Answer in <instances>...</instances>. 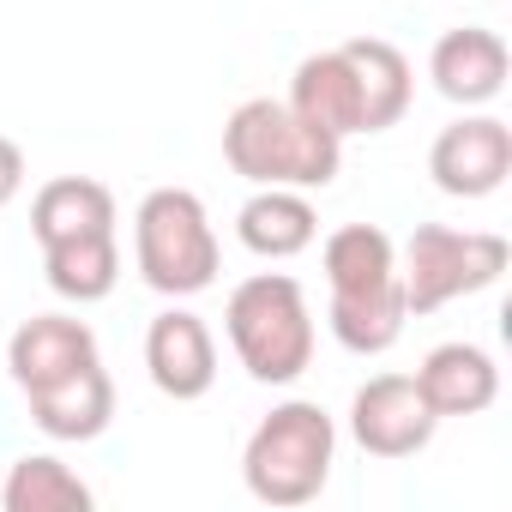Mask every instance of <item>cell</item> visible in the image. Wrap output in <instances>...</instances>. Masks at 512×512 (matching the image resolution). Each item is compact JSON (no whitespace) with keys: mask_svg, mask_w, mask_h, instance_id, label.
Returning <instances> with one entry per match:
<instances>
[{"mask_svg":"<svg viewBox=\"0 0 512 512\" xmlns=\"http://www.w3.org/2000/svg\"><path fill=\"white\" fill-rule=\"evenodd\" d=\"M223 163L247 187H332L344 169V139L308 127L284 97H247L223 121Z\"/></svg>","mask_w":512,"mask_h":512,"instance_id":"1","label":"cell"},{"mask_svg":"<svg viewBox=\"0 0 512 512\" xmlns=\"http://www.w3.org/2000/svg\"><path fill=\"white\" fill-rule=\"evenodd\" d=\"M338 422L314 398H284L260 416L241 446V482L260 506H308L332 482Z\"/></svg>","mask_w":512,"mask_h":512,"instance_id":"2","label":"cell"},{"mask_svg":"<svg viewBox=\"0 0 512 512\" xmlns=\"http://www.w3.org/2000/svg\"><path fill=\"white\" fill-rule=\"evenodd\" d=\"M223 332L235 362L260 386H290L314 362V308L290 272H253L247 284H235L223 308Z\"/></svg>","mask_w":512,"mask_h":512,"instance_id":"3","label":"cell"},{"mask_svg":"<svg viewBox=\"0 0 512 512\" xmlns=\"http://www.w3.org/2000/svg\"><path fill=\"white\" fill-rule=\"evenodd\" d=\"M133 266L145 278V290L187 302L199 290L217 284L223 247L211 229V211L193 187H151L133 211Z\"/></svg>","mask_w":512,"mask_h":512,"instance_id":"4","label":"cell"},{"mask_svg":"<svg viewBox=\"0 0 512 512\" xmlns=\"http://www.w3.org/2000/svg\"><path fill=\"white\" fill-rule=\"evenodd\" d=\"M512 247L494 229H452V223H416L410 241L398 247V284H404V308L440 314L458 296H482L506 278Z\"/></svg>","mask_w":512,"mask_h":512,"instance_id":"5","label":"cell"},{"mask_svg":"<svg viewBox=\"0 0 512 512\" xmlns=\"http://www.w3.org/2000/svg\"><path fill=\"white\" fill-rule=\"evenodd\" d=\"M428 175L452 199H488L512 175V127L500 115H458L428 145Z\"/></svg>","mask_w":512,"mask_h":512,"instance_id":"6","label":"cell"},{"mask_svg":"<svg viewBox=\"0 0 512 512\" xmlns=\"http://www.w3.org/2000/svg\"><path fill=\"white\" fill-rule=\"evenodd\" d=\"M434 428H440V416L428 410V398L416 392L410 374H374L350 398V440L368 458H416L434 440Z\"/></svg>","mask_w":512,"mask_h":512,"instance_id":"7","label":"cell"},{"mask_svg":"<svg viewBox=\"0 0 512 512\" xmlns=\"http://www.w3.org/2000/svg\"><path fill=\"white\" fill-rule=\"evenodd\" d=\"M145 374L163 398L193 404L217 386V338L193 308H163L145 326Z\"/></svg>","mask_w":512,"mask_h":512,"instance_id":"8","label":"cell"},{"mask_svg":"<svg viewBox=\"0 0 512 512\" xmlns=\"http://www.w3.org/2000/svg\"><path fill=\"white\" fill-rule=\"evenodd\" d=\"M506 73H512V49L488 25H458L428 49V79L458 109H488L506 91Z\"/></svg>","mask_w":512,"mask_h":512,"instance_id":"9","label":"cell"},{"mask_svg":"<svg viewBox=\"0 0 512 512\" xmlns=\"http://www.w3.org/2000/svg\"><path fill=\"white\" fill-rule=\"evenodd\" d=\"M25 404H31V422L49 440H97L115 422V380H109V368L97 356V362H85V368L25 392Z\"/></svg>","mask_w":512,"mask_h":512,"instance_id":"10","label":"cell"},{"mask_svg":"<svg viewBox=\"0 0 512 512\" xmlns=\"http://www.w3.org/2000/svg\"><path fill=\"white\" fill-rule=\"evenodd\" d=\"M85 362H97V332L73 314H31L7 338V374L19 380V392H37Z\"/></svg>","mask_w":512,"mask_h":512,"instance_id":"11","label":"cell"},{"mask_svg":"<svg viewBox=\"0 0 512 512\" xmlns=\"http://www.w3.org/2000/svg\"><path fill=\"white\" fill-rule=\"evenodd\" d=\"M416 392L428 398V410L446 422V416H482L494 398H500V368L482 344H434L422 356V368L410 374Z\"/></svg>","mask_w":512,"mask_h":512,"instance_id":"12","label":"cell"},{"mask_svg":"<svg viewBox=\"0 0 512 512\" xmlns=\"http://www.w3.org/2000/svg\"><path fill=\"white\" fill-rule=\"evenodd\" d=\"M284 103L308 127H320L332 139H356L362 133V91H356V73H350V55L344 49L302 55L296 73H290V97Z\"/></svg>","mask_w":512,"mask_h":512,"instance_id":"13","label":"cell"},{"mask_svg":"<svg viewBox=\"0 0 512 512\" xmlns=\"http://www.w3.org/2000/svg\"><path fill=\"white\" fill-rule=\"evenodd\" d=\"M235 235L260 260H296L320 235V211L296 187H253V199L235 211Z\"/></svg>","mask_w":512,"mask_h":512,"instance_id":"14","label":"cell"},{"mask_svg":"<svg viewBox=\"0 0 512 512\" xmlns=\"http://www.w3.org/2000/svg\"><path fill=\"white\" fill-rule=\"evenodd\" d=\"M31 235L43 247L79 241V235H115V193L91 175H55L31 199Z\"/></svg>","mask_w":512,"mask_h":512,"instance_id":"15","label":"cell"},{"mask_svg":"<svg viewBox=\"0 0 512 512\" xmlns=\"http://www.w3.org/2000/svg\"><path fill=\"white\" fill-rule=\"evenodd\" d=\"M350 55V73H356V91H362V133H386L404 121L410 109V91H416V73L404 61L398 43L386 37H350L338 43Z\"/></svg>","mask_w":512,"mask_h":512,"instance_id":"16","label":"cell"},{"mask_svg":"<svg viewBox=\"0 0 512 512\" xmlns=\"http://www.w3.org/2000/svg\"><path fill=\"white\" fill-rule=\"evenodd\" d=\"M320 266H326V290H332V296L380 290V284L398 278V241H392L380 223H344V229L326 235Z\"/></svg>","mask_w":512,"mask_h":512,"instance_id":"17","label":"cell"},{"mask_svg":"<svg viewBox=\"0 0 512 512\" xmlns=\"http://www.w3.org/2000/svg\"><path fill=\"white\" fill-rule=\"evenodd\" d=\"M326 326L332 338L350 350V356H386L404 326H410V308H404V284H380V290H356V296H332L326 308Z\"/></svg>","mask_w":512,"mask_h":512,"instance_id":"18","label":"cell"},{"mask_svg":"<svg viewBox=\"0 0 512 512\" xmlns=\"http://www.w3.org/2000/svg\"><path fill=\"white\" fill-rule=\"evenodd\" d=\"M43 272L61 302L91 308V302L115 296V284H121V247H115V235H79V241L43 247Z\"/></svg>","mask_w":512,"mask_h":512,"instance_id":"19","label":"cell"},{"mask_svg":"<svg viewBox=\"0 0 512 512\" xmlns=\"http://www.w3.org/2000/svg\"><path fill=\"white\" fill-rule=\"evenodd\" d=\"M91 482L67 470L55 452H25L13 458L7 482H0V506L7 512H91Z\"/></svg>","mask_w":512,"mask_h":512,"instance_id":"20","label":"cell"},{"mask_svg":"<svg viewBox=\"0 0 512 512\" xmlns=\"http://www.w3.org/2000/svg\"><path fill=\"white\" fill-rule=\"evenodd\" d=\"M19 187H25V151H19L7 133H0V211L19 199Z\"/></svg>","mask_w":512,"mask_h":512,"instance_id":"21","label":"cell"}]
</instances>
